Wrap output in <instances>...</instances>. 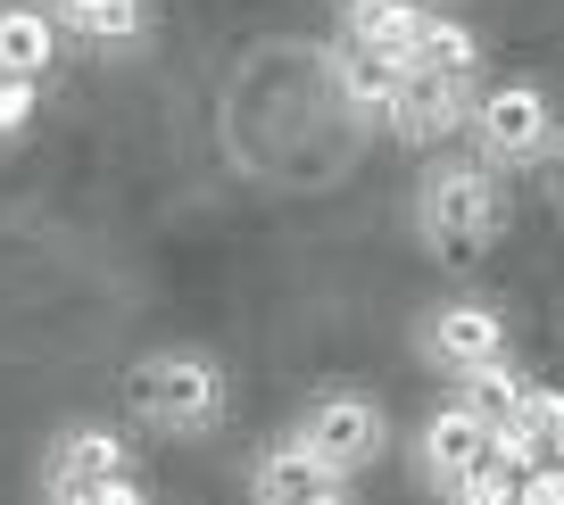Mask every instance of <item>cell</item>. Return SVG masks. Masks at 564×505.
I'll return each instance as SVG.
<instances>
[{
    "label": "cell",
    "instance_id": "cell-1",
    "mask_svg": "<svg viewBox=\"0 0 564 505\" xmlns=\"http://www.w3.org/2000/svg\"><path fill=\"white\" fill-rule=\"evenodd\" d=\"M415 241H423L432 265L474 274V265L507 241V183H498L474 150L465 157H448V150L423 157V175H415Z\"/></svg>",
    "mask_w": 564,
    "mask_h": 505
},
{
    "label": "cell",
    "instance_id": "cell-2",
    "mask_svg": "<svg viewBox=\"0 0 564 505\" xmlns=\"http://www.w3.org/2000/svg\"><path fill=\"white\" fill-rule=\"evenodd\" d=\"M133 415L150 422L159 439H216L232 415V382L208 349H159L133 365Z\"/></svg>",
    "mask_w": 564,
    "mask_h": 505
},
{
    "label": "cell",
    "instance_id": "cell-3",
    "mask_svg": "<svg viewBox=\"0 0 564 505\" xmlns=\"http://www.w3.org/2000/svg\"><path fill=\"white\" fill-rule=\"evenodd\" d=\"M282 439H291L316 472L357 481V472L382 464V448H390V406L373 398V389H357V382H324V389L300 398V415H291Z\"/></svg>",
    "mask_w": 564,
    "mask_h": 505
},
{
    "label": "cell",
    "instance_id": "cell-4",
    "mask_svg": "<svg viewBox=\"0 0 564 505\" xmlns=\"http://www.w3.org/2000/svg\"><path fill=\"white\" fill-rule=\"evenodd\" d=\"M556 133H564V117H556V100H547V84H531V75L481 84L474 117H465V141H474V157L490 175H531V166H547Z\"/></svg>",
    "mask_w": 564,
    "mask_h": 505
},
{
    "label": "cell",
    "instance_id": "cell-5",
    "mask_svg": "<svg viewBox=\"0 0 564 505\" xmlns=\"http://www.w3.org/2000/svg\"><path fill=\"white\" fill-rule=\"evenodd\" d=\"M415 356L432 373H448V382H465V373L514 365V323L490 307V298L457 290V298H441V307L415 315Z\"/></svg>",
    "mask_w": 564,
    "mask_h": 505
},
{
    "label": "cell",
    "instance_id": "cell-6",
    "mask_svg": "<svg viewBox=\"0 0 564 505\" xmlns=\"http://www.w3.org/2000/svg\"><path fill=\"white\" fill-rule=\"evenodd\" d=\"M108 481H133V439L108 431V422H67L42 448V505H75Z\"/></svg>",
    "mask_w": 564,
    "mask_h": 505
},
{
    "label": "cell",
    "instance_id": "cell-7",
    "mask_svg": "<svg viewBox=\"0 0 564 505\" xmlns=\"http://www.w3.org/2000/svg\"><path fill=\"white\" fill-rule=\"evenodd\" d=\"M465 117H474V84H457V75H423L406 67L399 75V100H390V133L406 141V150H432V141H457Z\"/></svg>",
    "mask_w": 564,
    "mask_h": 505
},
{
    "label": "cell",
    "instance_id": "cell-8",
    "mask_svg": "<svg viewBox=\"0 0 564 505\" xmlns=\"http://www.w3.org/2000/svg\"><path fill=\"white\" fill-rule=\"evenodd\" d=\"M474 464H490V422L474 415V406H432V415L415 422V472H423V488H457Z\"/></svg>",
    "mask_w": 564,
    "mask_h": 505
},
{
    "label": "cell",
    "instance_id": "cell-9",
    "mask_svg": "<svg viewBox=\"0 0 564 505\" xmlns=\"http://www.w3.org/2000/svg\"><path fill=\"white\" fill-rule=\"evenodd\" d=\"M67 34L51 25L42 0H0V91H42L58 75Z\"/></svg>",
    "mask_w": 564,
    "mask_h": 505
},
{
    "label": "cell",
    "instance_id": "cell-10",
    "mask_svg": "<svg viewBox=\"0 0 564 505\" xmlns=\"http://www.w3.org/2000/svg\"><path fill=\"white\" fill-rule=\"evenodd\" d=\"M423 18H432L423 0H340V51L382 58V67H415Z\"/></svg>",
    "mask_w": 564,
    "mask_h": 505
},
{
    "label": "cell",
    "instance_id": "cell-11",
    "mask_svg": "<svg viewBox=\"0 0 564 505\" xmlns=\"http://www.w3.org/2000/svg\"><path fill=\"white\" fill-rule=\"evenodd\" d=\"M51 25L91 51H141L150 42V0H42Z\"/></svg>",
    "mask_w": 564,
    "mask_h": 505
},
{
    "label": "cell",
    "instance_id": "cell-12",
    "mask_svg": "<svg viewBox=\"0 0 564 505\" xmlns=\"http://www.w3.org/2000/svg\"><path fill=\"white\" fill-rule=\"evenodd\" d=\"M324 488H333V472H316L291 439H265L249 455V505H316Z\"/></svg>",
    "mask_w": 564,
    "mask_h": 505
},
{
    "label": "cell",
    "instance_id": "cell-13",
    "mask_svg": "<svg viewBox=\"0 0 564 505\" xmlns=\"http://www.w3.org/2000/svg\"><path fill=\"white\" fill-rule=\"evenodd\" d=\"M399 75H406V67H382V58H357V51H340V58H333V84H340V100H349V117H357V124H390Z\"/></svg>",
    "mask_w": 564,
    "mask_h": 505
},
{
    "label": "cell",
    "instance_id": "cell-14",
    "mask_svg": "<svg viewBox=\"0 0 564 505\" xmlns=\"http://www.w3.org/2000/svg\"><path fill=\"white\" fill-rule=\"evenodd\" d=\"M415 67H423V75H457V84H474V75H481V34H474L465 18H423Z\"/></svg>",
    "mask_w": 564,
    "mask_h": 505
},
{
    "label": "cell",
    "instance_id": "cell-15",
    "mask_svg": "<svg viewBox=\"0 0 564 505\" xmlns=\"http://www.w3.org/2000/svg\"><path fill=\"white\" fill-rule=\"evenodd\" d=\"M531 389H540V382H531L523 365H490V373H465V382H457V406H474V415L498 431V422H514L531 406Z\"/></svg>",
    "mask_w": 564,
    "mask_h": 505
},
{
    "label": "cell",
    "instance_id": "cell-16",
    "mask_svg": "<svg viewBox=\"0 0 564 505\" xmlns=\"http://www.w3.org/2000/svg\"><path fill=\"white\" fill-rule=\"evenodd\" d=\"M441 505H523V472H507V464L490 455V464H474Z\"/></svg>",
    "mask_w": 564,
    "mask_h": 505
},
{
    "label": "cell",
    "instance_id": "cell-17",
    "mask_svg": "<svg viewBox=\"0 0 564 505\" xmlns=\"http://www.w3.org/2000/svg\"><path fill=\"white\" fill-rule=\"evenodd\" d=\"M523 505H564V472H531V481H523Z\"/></svg>",
    "mask_w": 564,
    "mask_h": 505
},
{
    "label": "cell",
    "instance_id": "cell-18",
    "mask_svg": "<svg viewBox=\"0 0 564 505\" xmlns=\"http://www.w3.org/2000/svg\"><path fill=\"white\" fill-rule=\"evenodd\" d=\"M547 191H556V208H564V133H556V150H547Z\"/></svg>",
    "mask_w": 564,
    "mask_h": 505
},
{
    "label": "cell",
    "instance_id": "cell-19",
    "mask_svg": "<svg viewBox=\"0 0 564 505\" xmlns=\"http://www.w3.org/2000/svg\"><path fill=\"white\" fill-rule=\"evenodd\" d=\"M316 505H357V481H333V488H324Z\"/></svg>",
    "mask_w": 564,
    "mask_h": 505
}]
</instances>
